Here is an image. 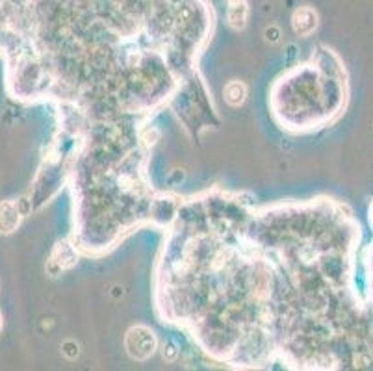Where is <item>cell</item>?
Masks as SVG:
<instances>
[{
    "label": "cell",
    "mask_w": 373,
    "mask_h": 371,
    "mask_svg": "<svg viewBox=\"0 0 373 371\" xmlns=\"http://www.w3.org/2000/svg\"><path fill=\"white\" fill-rule=\"evenodd\" d=\"M225 98L226 103L232 104V106H240L243 101H246V86L240 82H231L225 88Z\"/></svg>",
    "instance_id": "cell-4"
},
{
    "label": "cell",
    "mask_w": 373,
    "mask_h": 371,
    "mask_svg": "<svg viewBox=\"0 0 373 371\" xmlns=\"http://www.w3.org/2000/svg\"><path fill=\"white\" fill-rule=\"evenodd\" d=\"M229 21L234 28H243L247 23L246 0H231L229 2Z\"/></svg>",
    "instance_id": "cell-3"
},
{
    "label": "cell",
    "mask_w": 373,
    "mask_h": 371,
    "mask_svg": "<svg viewBox=\"0 0 373 371\" xmlns=\"http://www.w3.org/2000/svg\"><path fill=\"white\" fill-rule=\"evenodd\" d=\"M127 347H128V353H130L134 358L143 360V358L151 357L152 351H154V347H156V338H154V334H152L149 329L136 327L128 332Z\"/></svg>",
    "instance_id": "cell-1"
},
{
    "label": "cell",
    "mask_w": 373,
    "mask_h": 371,
    "mask_svg": "<svg viewBox=\"0 0 373 371\" xmlns=\"http://www.w3.org/2000/svg\"><path fill=\"white\" fill-rule=\"evenodd\" d=\"M294 28L299 35H309L316 28V13L310 8H301L294 15Z\"/></svg>",
    "instance_id": "cell-2"
}]
</instances>
